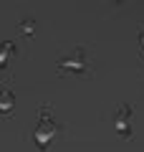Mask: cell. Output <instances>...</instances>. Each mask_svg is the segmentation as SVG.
Segmentation results:
<instances>
[{"instance_id":"6da1fadb","label":"cell","mask_w":144,"mask_h":152,"mask_svg":"<svg viewBox=\"0 0 144 152\" xmlns=\"http://www.w3.org/2000/svg\"><path fill=\"white\" fill-rule=\"evenodd\" d=\"M53 132H56V127L51 124V119H48V114H43V119H41V124L36 127V140H38V145L41 147H46V142L53 137Z\"/></svg>"},{"instance_id":"7a4b0ae2","label":"cell","mask_w":144,"mask_h":152,"mask_svg":"<svg viewBox=\"0 0 144 152\" xmlns=\"http://www.w3.org/2000/svg\"><path fill=\"white\" fill-rule=\"evenodd\" d=\"M129 117H132V107H121V112H119V117H116V124H119V129H121V134L124 137H129Z\"/></svg>"},{"instance_id":"3957f363","label":"cell","mask_w":144,"mask_h":152,"mask_svg":"<svg viewBox=\"0 0 144 152\" xmlns=\"http://www.w3.org/2000/svg\"><path fill=\"white\" fill-rule=\"evenodd\" d=\"M13 104H15L13 94L8 91V89H3V91H0V112H3V114H8V112L13 109Z\"/></svg>"},{"instance_id":"277c9868","label":"cell","mask_w":144,"mask_h":152,"mask_svg":"<svg viewBox=\"0 0 144 152\" xmlns=\"http://www.w3.org/2000/svg\"><path fill=\"white\" fill-rule=\"evenodd\" d=\"M10 48H13V43H10V41L0 43V66H5V58H8V53H10Z\"/></svg>"},{"instance_id":"5b68a950","label":"cell","mask_w":144,"mask_h":152,"mask_svg":"<svg viewBox=\"0 0 144 152\" xmlns=\"http://www.w3.org/2000/svg\"><path fill=\"white\" fill-rule=\"evenodd\" d=\"M23 33H25V36H31V33H33V28H36V23H33V20H23Z\"/></svg>"},{"instance_id":"8992f818","label":"cell","mask_w":144,"mask_h":152,"mask_svg":"<svg viewBox=\"0 0 144 152\" xmlns=\"http://www.w3.org/2000/svg\"><path fill=\"white\" fill-rule=\"evenodd\" d=\"M142 46H144V33H142Z\"/></svg>"}]
</instances>
